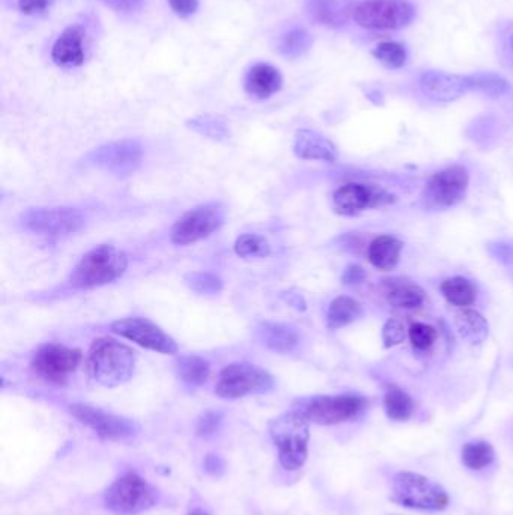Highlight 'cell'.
<instances>
[{"mask_svg": "<svg viewBox=\"0 0 513 515\" xmlns=\"http://www.w3.org/2000/svg\"><path fill=\"white\" fill-rule=\"evenodd\" d=\"M134 365V351L112 338L95 339L86 360L89 377L104 388L127 383L133 377Z\"/></svg>", "mask_w": 513, "mask_h": 515, "instance_id": "1", "label": "cell"}, {"mask_svg": "<svg viewBox=\"0 0 513 515\" xmlns=\"http://www.w3.org/2000/svg\"><path fill=\"white\" fill-rule=\"evenodd\" d=\"M127 267V253L112 244H101L83 256L71 275L70 284L76 290L104 287L118 281Z\"/></svg>", "mask_w": 513, "mask_h": 515, "instance_id": "2", "label": "cell"}, {"mask_svg": "<svg viewBox=\"0 0 513 515\" xmlns=\"http://www.w3.org/2000/svg\"><path fill=\"white\" fill-rule=\"evenodd\" d=\"M271 439L279 449L283 469L294 472L306 463L309 454V421L301 412L285 413L270 424Z\"/></svg>", "mask_w": 513, "mask_h": 515, "instance_id": "3", "label": "cell"}, {"mask_svg": "<svg viewBox=\"0 0 513 515\" xmlns=\"http://www.w3.org/2000/svg\"><path fill=\"white\" fill-rule=\"evenodd\" d=\"M392 499L405 508L422 511H443L450 503L449 494L440 484L414 472L395 476Z\"/></svg>", "mask_w": 513, "mask_h": 515, "instance_id": "4", "label": "cell"}, {"mask_svg": "<svg viewBox=\"0 0 513 515\" xmlns=\"http://www.w3.org/2000/svg\"><path fill=\"white\" fill-rule=\"evenodd\" d=\"M416 10L410 0H363L353 10L357 25L375 31H398L410 25Z\"/></svg>", "mask_w": 513, "mask_h": 515, "instance_id": "5", "label": "cell"}, {"mask_svg": "<svg viewBox=\"0 0 513 515\" xmlns=\"http://www.w3.org/2000/svg\"><path fill=\"white\" fill-rule=\"evenodd\" d=\"M104 500L115 514L136 515L157 503V490L137 473H127L107 488Z\"/></svg>", "mask_w": 513, "mask_h": 515, "instance_id": "6", "label": "cell"}, {"mask_svg": "<svg viewBox=\"0 0 513 515\" xmlns=\"http://www.w3.org/2000/svg\"><path fill=\"white\" fill-rule=\"evenodd\" d=\"M274 388V380L265 369L250 363H232L219 374L216 394L226 400L267 394Z\"/></svg>", "mask_w": 513, "mask_h": 515, "instance_id": "7", "label": "cell"}, {"mask_svg": "<svg viewBox=\"0 0 513 515\" xmlns=\"http://www.w3.org/2000/svg\"><path fill=\"white\" fill-rule=\"evenodd\" d=\"M368 407L360 395H322L307 401L303 407L304 418L318 425H339L359 418Z\"/></svg>", "mask_w": 513, "mask_h": 515, "instance_id": "8", "label": "cell"}, {"mask_svg": "<svg viewBox=\"0 0 513 515\" xmlns=\"http://www.w3.org/2000/svg\"><path fill=\"white\" fill-rule=\"evenodd\" d=\"M470 186V174L465 166L453 165L432 175L422 192L428 208H450L464 201Z\"/></svg>", "mask_w": 513, "mask_h": 515, "instance_id": "9", "label": "cell"}, {"mask_svg": "<svg viewBox=\"0 0 513 515\" xmlns=\"http://www.w3.org/2000/svg\"><path fill=\"white\" fill-rule=\"evenodd\" d=\"M225 211L219 204H205L187 211L170 229V240L178 246L198 243L220 229Z\"/></svg>", "mask_w": 513, "mask_h": 515, "instance_id": "10", "label": "cell"}, {"mask_svg": "<svg viewBox=\"0 0 513 515\" xmlns=\"http://www.w3.org/2000/svg\"><path fill=\"white\" fill-rule=\"evenodd\" d=\"M395 202L396 196L377 184L347 183L333 193V208L340 216H357Z\"/></svg>", "mask_w": 513, "mask_h": 515, "instance_id": "11", "label": "cell"}, {"mask_svg": "<svg viewBox=\"0 0 513 515\" xmlns=\"http://www.w3.org/2000/svg\"><path fill=\"white\" fill-rule=\"evenodd\" d=\"M22 225L40 235L74 234L85 225V216L73 207L31 208L23 213Z\"/></svg>", "mask_w": 513, "mask_h": 515, "instance_id": "12", "label": "cell"}, {"mask_svg": "<svg viewBox=\"0 0 513 515\" xmlns=\"http://www.w3.org/2000/svg\"><path fill=\"white\" fill-rule=\"evenodd\" d=\"M143 159L142 145L131 139L110 142L86 156V163L116 177L133 174Z\"/></svg>", "mask_w": 513, "mask_h": 515, "instance_id": "13", "label": "cell"}, {"mask_svg": "<svg viewBox=\"0 0 513 515\" xmlns=\"http://www.w3.org/2000/svg\"><path fill=\"white\" fill-rule=\"evenodd\" d=\"M82 360V353L65 345H43L32 359L31 368L37 377L47 383L62 384L76 371Z\"/></svg>", "mask_w": 513, "mask_h": 515, "instance_id": "14", "label": "cell"}, {"mask_svg": "<svg viewBox=\"0 0 513 515\" xmlns=\"http://www.w3.org/2000/svg\"><path fill=\"white\" fill-rule=\"evenodd\" d=\"M112 330L116 335L136 342L137 345L148 350L161 354L178 353V345L174 338H170L161 327L146 318L131 317L115 321L112 324Z\"/></svg>", "mask_w": 513, "mask_h": 515, "instance_id": "15", "label": "cell"}, {"mask_svg": "<svg viewBox=\"0 0 513 515\" xmlns=\"http://www.w3.org/2000/svg\"><path fill=\"white\" fill-rule=\"evenodd\" d=\"M70 413L104 440L130 439L139 431L136 422L86 404H74L70 407Z\"/></svg>", "mask_w": 513, "mask_h": 515, "instance_id": "16", "label": "cell"}, {"mask_svg": "<svg viewBox=\"0 0 513 515\" xmlns=\"http://www.w3.org/2000/svg\"><path fill=\"white\" fill-rule=\"evenodd\" d=\"M420 88L432 100L449 103L471 91V80L470 76H456L444 71H426L420 77Z\"/></svg>", "mask_w": 513, "mask_h": 515, "instance_id": "17", "label": "cell"}, {"mask_svg": "<svg viewBox=\"0 0 513 515\" xmlns=\"http://www.w3.org/2000/svg\"><path fill=\"white\" fill-rule=\"evenodd\" d=\"M52 59L61 68L82 67L86 59L85 29L79 25L64 29L53 44Z\"/></svg>", "mask_w": 513, "mask_h": 515, "instance_id": "18", "label": "cell"}, {"mask_svg": "<svg viewBox=\"0 0 513 515\" xmlns=\"http://www.w3.org/2000/svg\"><path fill=\"white\" fill-rule=\"evenodd\" d=\"M294 153L301 160L333 163L339 159V151L330 139L306 128L295 133Z\"/></svg>", "mask_w": 513, "mask_h": 515, "instance_id": "19", "label": "cell"}, {"mask_svg": "<svg viewBox=\"0 0 513 515\" xmlns=\"http://www.w3.org/2000/svg\"><path fill=\"white\" fill-rule=\"evenodd\" d=\"M282 73L270 64H256L247 71L244 89L256 100H267L282 89Z\"/></svg>", "mask_w": 513, "mask_h": 515, "instance_id": "20", "label": "cell"}, {"mask_svg": "<svg viewBox=\"0 0 513 515\" xmlns=\"http://www.w3.org/2000/svg\"><path fill=\"white\" fill-rule=\"evenodd\" d=\"M387 302L398 309H417L425 303L426 293L416 282L407 279H387L383 284Z\"/></svg>", "mask_w": 513, "mask_h": 515, "instance_id": "21", "label": "cell"}, {"mask_svg": "<svg viewBox=\"0 0 513 515\" xmlns=\"http://www.w3.org/2000/svg\"><path fill=\"white\" fill-rule=\"evenodd\" d=\"M404 243L393 235H380L368 247L369 263L381 272H392L401 260Z\"/></svg>", "mask_w": 513, "mask_h": 515, "instance_id": "22", "label": "cell"}, {"mask_svg": "<svg viewBox=\"0 0 513 515\" xmlns=\"http://www.w3.org/2000/svg\"><path fill=\"white\" fill-rule=\"evenodd\" d=\"M258 339L276 353H291L300 344V335L294 327L282 323H264L258 327Z\"/></svg>", "mask_w": 513, "mask_h": 515, "instance_id": "23", "label": "cell"}, {"mask_svg": "<svg viewBox=\"0 0 513 515\" xmlns=\"http://www.w3.org/2000/svg\"><path fill=\"white\" fill-rule=\"evenodd\" d=\"M455 329L459 338L470 345H480L489 335L488 321L473 309H462L455 315Z\"/></svg>", "mask_w": 513, "mask_h": 515, "instance_id": "24", "label": "cell"}, {"mask_svg": "<svg viewBox=\"0 0 513 515\" xmlns=\"http://www.w3.org/2000/svg\"><path fill=\"white\" fill-rule=\"evenodd\" d=\"M365 315L362 303L353 297L339 296L330 303L327 311V327L330 330L350 326Z\"/></svg>", "mask_w": 513, "mask_h": 515, "instance_id": "25", "label": "cell"}, {"mask_svg": "<svg viewBox=\"0 0 513 515\" xmlns=\"http://www.w3.org/2000/svg\"><path fill=\"white\" fill-rule=\"evenodd\" d=\"M306 10L318 25L339 28L347 22V8L340 0H306Z\"/></svg>", "mask_w": 513, "mask_h": 515, "instance_id": "26", "label": "cell"}, {"mask_svg": "<svg viewBox=\"0 0 513 515\" xmlns=\"http://www.w3.org/2000/svg\"><path fill=\"white\" fill-rule=\"evenodd\" d=\"M441 294L449 305L456 306V308H467L473 305L477 300V290L474 282L470 279L462 278V276H455V278L446 279L441 284Z\"/></svg>", "mask_w": 513, "mask_h": 515, "instance_id": "27", "label": "cell"}, {"mask_svg": "<svg viewBox=\"0 0 513 515\" xmlns=\"http://www.w3.org/2000/svg\"><path fill=\"white\" fill-rule=\"evenodd\" d=\"M414 409H416V403L408 392L396 384L387 386L386 394H384V410L390 421H408L413 416Z\"/></svg>", "mask_w": 513, "mask_h": 515, "instance_id": "28", "label": "cell"}, {"mask_svg": "<svg viewBox=\"0 0 513 515\" xmlns=\"http://www.w3.org/2000/svg\"><path fill=\"white\" fill-rule=\"evenodd\" d=\"M178 377L187 386L198 388L210 377V363L199 356H181L175 363Z\"/></svg>", "mask_w": 513, "mask_h": 515, "instance_id": "29", "label": "cell"}, {"mask_svg": "<svg viewBox=\"0 0 513 515\" xmlns=\"http://www.w3.org/2000/svg\"><path fill=\"white\" fill-rule=\"evenodd\" d=\"M494 458V448L485 440L465 443L461 452L462 464L470 470H483L485 467L491 466Z\"/></svg>", "mask_w": 513, "mask_h": 515, "instance_id": "30", "label": "cell"}, {"mask_svg": "<svg viewBox=\"0 0 513 515\" xmlns=\"http://www.w3.org/2000/svg\"><path fill=\"white\" fill-rule=\"evenodd\" d=\"M187 125L192 128L193 132L199 133V135L205 136V138L213 139V141H226L231 136L228 122L220 118V116H196V118L190 119Z\"/></svg>", "mask_w": 513, "mask_h": 515, "instance_id": "31", "label": "cell"}, {"mask_svg": "<svg viewBox=\"0 0 513 515\" xmlns=\"http://www.w3.org/2000/svg\"><path fill=\"white\" fill-rule=\"evenodd\" d=\"M312 43L313 40L309 32L301 28H294L280 37L277 49H279L280 55L285 56V58L297 59L309 52Z\"/></svg>", "mask_w": 513, "mask_h": 515, "instance_id": "32", "label": "cell"}, {"mask_svg": "<svg viewBox=\"0 0 513 515\" xmlns=\"http://www.w3.org/2000/svg\"><path fill=\"white\" fill-rule=\"evenodd\" d=\"M372 56L378 59L381 64L386 65L387 68H392V70L404 67L405 62H407V50L402 44L395 43V41L378 44L372 50Z\"/></svg>", "mask_w": 513, "mask_h": 515, "instance_id": "33", "label": "cell"}, {"mask_svg": "<svg viewBox=\"0 0 513 515\" xmlns=\"http://www.w3.org/2000/svg\"><path fill=\"white\" fill-rule=\"evenodd\" d=\"M235 253L243 258L249 256H258V258H265L270 256L271 244L268 243L267 238L258 234H244L237 238L235 241Z\"/></svg>", "mask_w": 513, "mask_h": 515, "instance_id": "34", "label": "cell"}, {"mask_svg": "<svg viewBox=\"0 0 513 515\" xmlns=\"http://www.w3.org/2000/svg\"><path fill=\"white\" fill-rule=\"evenodd\" d=\"M186 284L189 285L190 290L202 296H216L223 290L222 279L207 272L189 273L186 276Z\"/></svg>", "mask_w": 513, "mask_h": 515, "instance_id": "35", "label": "cell"}, {"mask_svg": "<svg viewBox=\"0 0 513 515\" xmlns=\"http://www.w3.org/2000/svg\"><path fill=\"white\" fill-rule=\"evenodd\" d=\"M471 89L485 92L491 97H501L509 91V83L501 76L492 73H479L470 76Z\"/></svg>", "mask_w": 513, "mask_h": 515, "instance_id": "36", "label": "cell"}, {"mask_svg": "<svg viewBox=\"0 0 513 515\" xmlns=\"http://www.w3.org/2000/svg\"><path fill=\"white\" fill-rule=\"evenodd\" d=\"M411 344L416 350L426 351L437 341V330L425 323H416L408 330Z\"/></svg>", "mask_w": 513, "mask_h": 515, "instance_id": "37", "label": "cell"}, {"mask_svg": "<svg viewBox=\"0 0 513 515\" xmlns=\"http://www.w3.org/2000/svg\"><path fill=\"white\" fill-rule=\"evenodd\" d=\"M381 338H383L384 348L396 347V345L402 344L405 338H407V329H405L401 321L396 320V318H390L384 324Z\"/></svg>", "mask_w": 513, "mask_h": 515, "instance_id": "38", "label": "cell"}, {"mask_svg": "<svg viewBox=\"0 0 513 515\" xmlns=\"http://www.w3.org/2000/svg\"><path fill=\"white\" fill-rule=\"evenodd\" d=\"M55 2L56 0H19L17 8L25 16L38 17L49 13Z\"/></svg>", "mask_w": 513, "mask_h": 515, "instance_id": "39", "label": "cell"}, {"mask_svg": "<svg viewBox=\"0 0 513 515\" xmlns=\"http://www.w3.org/2000/svg\"><path fill=\"white\" fill-rule=\"evenodd\" d=\"M489 253L494 256L498 263L503 264L507 269L513 270V244L506 241H498V243L489 246Z\"/></svg>", "mask_w": 513, "mask_h": 515, "instance_id": "40", "label": "cell"}, {"mask_svg": "<svg viewBox=\"0 0 513 515\" xmlns=\"http://www.w3.org/2000/svg\"><path fill=\"white\" fill-rule=\"evenodd\" d=\"M170 10L181 19L192 17L199 10V0H167Z\"/></svg>", "mask_w": 513, "mask_h": 515, "instance_id": "41", "label": "cell"}, {"mask_svg": "<svg viewBox=\"0 0 513 515\" xmlns=\"http://www.w3.org/2000/svg\"><path fill=\"white\" fill-rule=\"evenodd\" d=\"M110 10L116 13L130 14L139 11L145 4V0H100Z\"/></svg>", "mask_w": 513, "mask_h": 515, "instance_id": "42", "label": "cell"}, {"mask_svg": "<svg viewBox=\"0 0 513 515\" xmlns=\"http://www.w3.org/2000/svg\"><path fill=\"white\" fill-rule=\"evenodd\" d=\"M220 422H222V415L219 413L208 412L199 419L198 422V434L201 436H210L214 431L219 428Z\"/></svg>", "mask_w": 513, "mask_h": 515, "instance_id": "43", "label": "cell"}, {"mask_svg": "<svg viewBox=\"0 0 513 515\" xmlns=\"http://www.w3.org/2000/svg\"><path fill=\"white\" fill-rule=\"evenodd\" d=\"M366 272L363 267L357 266V264H351L345 269L344 275H342V284L345 285H356L362 284L366 279Z\"/></svg>", "mask_w": 513, "mask_h": 515, "instance_id": "44", "label": "cell"}, {"mask_svg": "<svg viewBox=\"0 0 513 515\" xmlns=\"http://www.w3.org/2000/svg\"><path fill=\"white\" fill-rule=\"evenodd\" d=\"M189 515H210L207 511H204V509H195V511L190 512Z\"/></svg>", "mask_w": 513, "mask_h": 515, "instance_id": "45", "label": "cell"}, {"mask_svg": "<svg viewBox=\"0 0 513 515\" xmlns=\"http://www.w3.org/2000/svg\"><path fill=\"white\" fill-rule=\"evenodd\" d=\"M512 49H513V35H512Z\"/></svg>", "mask_w": 513, "mask_h": 515, "instance_id": "46", "label": "cell"}]
</instances>
